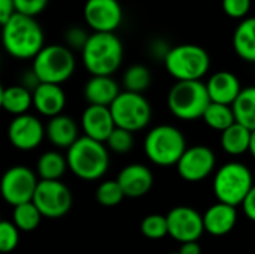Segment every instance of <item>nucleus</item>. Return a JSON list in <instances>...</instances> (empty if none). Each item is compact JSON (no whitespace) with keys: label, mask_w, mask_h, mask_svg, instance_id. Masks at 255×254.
<instances>
[{"label":"nucleus","mask_w":255,"mask_h":254,"mask_svg":"<svg viewBox=\"0 0 255 254\" xmlns=\"http://www.w3.org/2000/svg\"><path fill=\"white\" fill-rule=\"evenodd\" d=\"M251 130L245 126L235 123L232 127L224 130L220 138L221 148L230 156H241L250 151L251 145Z\"/></svg>","instance_id":"393cba45"},{"label":"nucleus","mask_w":255,"mask_h":254,"mask_svg":"<svg viewBox=\"0 0 255 254\" xmlns=\"http://www.w3.org/2000/svg\"><path fill=\"white\" fill-rule=\"evenodd\" d=\"M42 82H40V79L37 78V75L34 73V70L33 69H30V70H27V72H24L22 75H21V79H19V85H22V87H25L27 90H30L31 93L40 85Z\"/></svg>","instance_id":"4c0bfd02"},{"label":"nucleus","mask_w":255,"mask_h":254,"mask_svg":"<svg viewBox=\"0 0 255 254\" xmlns=\"http://www.w3.org/2000/svg\"><path fill=\"white\" fill-rule=\"evenodd\" d=\"M140 232L148 240H161L169 235L167 217L161 214H149L140 223Z\"/></svg>","instance_id":"2f4dec72"},{"label":"nucleus","mask_w":255,"mask_h":254,"mask_svg":"<svg viewBox=\"0 0 255 254\" xmlns=\"http://www.w3.org/2000/svg\"><path fill=\"white\" fill-rule=\"evenodd\" d=\"M46 136V127L34 115L24 114L15 117L7 127V138L12 147L21 151L37 148Z\"/></svg>","instance_id":"2eb2a0df"},{"label":"nucleus","mask_w":255,"mask_h":254,"mask_svg":"<svg viewBox=\"0 0 255 254\" xmlns=\"http://www.w3.org/2000/svg\"><path fill=\"white\" fill-rule=\"evenodd\" d=\"M16 13L13 0H0V22L1 25L7 22Z\"/></svg>","instance_id":"58836bf2"},{"label":"nucleus","mask_w":255,"mask_h":254,"mask_svg":"<svg viewBox=\"0 0 255 254\" xmlns=\"http://www.w3.org/2000/svg\"><path fill=\"white\" fill-rule=\"evenodd\" d=\"M209 105L211 99L203 81H176L167 94L170 112L184 121L203 118Z\"/></svg>","instance_id":"39448f33"},{"label":"nucleus","mask_w":255,"mask_h":254,"mask_svg":"<svg viewBox=\"0 0 255 254\" xmlns=\"http://www.w3.org/2000/svg\"><path fill=\"white\" fill-rule=\"evenodd\" d=\"M82 13L85 24L93 33H115L124 18L123 6L118 0H87Z\"/></svg>","instance_id":"f8f14e48"},{"label":"nucleus","mask_w":255,"mask_h":254,"mask_svg":"<svg viewBox=\"0 0 255 254\" xmlns=\"http://www.w3.org/2000/svg\"><path fill=\"white\" fill-rule=\"evenodd\" d=\"M238 223L236 207L217 202L211 205L203 214L205 232L212 237H224L230 234Z\"/></svg>","instance_id":"6ab92c4d"},{"label":"nucleus","mask_w":255,"mask_h":254,"mask_svg":"<svg viewBox=\"0 0 255 254\" xmlns=\"http://www.w3.org/2000/svg\"><path fill=\"white\" fill-rule=\"evenodd\" d=\"M143 150L146 157L157 166L178 165L187 151L184 133L170 124H160L146 133Z\"/></svg>","instance_id":"423d86ee"},{"label":"nucleus","mask_w":255,"mask_h":254,"mask_svg":"<svg viewBox=\"0 0 255 254\" xmlns=\"http://www.w3.org/2000/svg\"><path fill=\"white\" fill-rule=\"evenodd\" d=\"M124 198H126V195H124V192H123V189H121V186L118 184L117 180L103 181L97 187V192H96L97 202L102 207H106V208H112V207L120 205Z\"/></svg>","instance_id":"7c9ffc66"},{"label":"nucleus","mask_w":255,"mask_h":254,"mask_svg":"<svg viewBox=\"0 0 255 254\" xmlns=\"http://www.w3.org/2000/svg\"><path fill=\"white\" fill-rule=\"evenodd\" d=\"M81 124L85 136L106 144L112 132L115 130V121L111 112V108L88 105L81 117Z\"/></svg>","instance_id":"dca6fc26"},{"label":"nucleus","mask_w":255,"mask_h":254,"mask_svg":"<svg viewBox=\"0 0 255 254\" xmlns=\"http://www.w3.org/2000/svg\"><path fill=\"white\" fill-rule=\"evenodd\" d=\"M254 186L251 169L241 162H229L223 165L217 171L212 184L218 202L232 207L242 205Z\"/></svg>","instance_id":"0eeeda50"},{"label":"nucleus","mask_w":255,"mask_h":254,"mask_svg":"<svg viewBox=\"0 0 255 254\" xmlns=\"http://www.w3.org/2000/svg\"><path fill=\"white\" fill-rule=\"evenodd\" d=\"M163 61L167 73L176 81H202L211 67L208 51L197 43L170 46Z\"/></svg>","instance_id":"20e7f679"},{"label":"nucleus","mask_w":255,"mask_h":254,"mask_svg":"<svg viewBox=\"0 0 255 254\" xmlns=\"http://www.w3.org/2000/svg\"><path fill=\"white\" fill-rule=\"evenodd\" d=\"M133 145H134L133 133L126 129H120V127H115V130L106 141V147L118 154L128 153L133 148Z\"/></svg>","instance_id":"473e14b6"},{"label":"nucleus","mask_w":255,"mask_h":254,"mask_svg":"<svg viewBox=\"0 0 255 254\" xmlns=\"http://www.w3.org/2000/svg\"><path fill=\"white\" fill-rule=\"evenodd\" d=\"M33 106L48 118L61 115L66 106V93L61 85L42 82L33 91Z\"/></svg>","instance_id":"aec40b11"},{"label":"nucleus","mask_w":255,"mask_h":254,"mask_svg":"<svg viewBox=\"0 0 255 254\" xmlns=\"http://www.w3.org/2000/svg\"><path fill=\"white\" fill-rule=\"evenodd\" d=\"M111 112L115 126L131 133L145 129L152 117V108L146 97H143V94L126 90L121 91L115 102L111 105Z\"/></svg>","instance_id":"1a4fd4ad"},{"label":"nucleus","mask_w":255,"mask_h":254,"mask_svg":"<svg viewBox=\"0 0 255 254\" xmlns=\"http://www.w3.org/2000/svg\"><path fill=\"white\" fill-rule=\"evenodd\" d=\"M233 49L239 58L248 63H255V16H248L235 28Z\"/></svg>","instance_id":"5701e85b"},{"label":"nucleus","mask_w":255,"mask_h":254,"mask_svg":"<svg viewBox=\"0 0 255 254\" xmlns=\"http://www.w3.org/2000/svg\"><path fill=\"white\" fill-rule=\"evenodd\" d=\"M203 121L211 129L223 133L224 130H227L229 127H232L236 123V117H235L232 106L211 102V105L208 106V109L203 115Z\"/></svg>","instance_id":"cd10ccee"},{"label":"nucleus","mask_w":255,"mask_h":254,"mask_svg":"<svg viewBox=\"0 0 255 254\" xmlns=\"http://www.w3.org/2000/svg\"><path fill=\"white\" fill-rule=\"evenodd\" d=\"M167 254H179L178 252H173V253H167Z\"/></svg>","instance_id":"37998d69"},{"label":"nucleus","mask_w":255,"mask_h":254,"mask_svg":"<svg viewBox=\"0 0 255 254\" xmlns=\"http://www.w3.org/2000/svg\"><path fill=\"white\" fill-rule=\"evenodd\" d=\"M39 181L40 180H37V175L33 169L22 165L12 166L3 174L0 187L1 196L12 207L31 202Z\"/></svg>","instance_id":"9b49d317"},{"label":"nucleus","mask_w":255,"mask_h":254,"mask_svg":"<svg viewBox=\"0 0 255 254\" xmlns=\"http://www.w3.org/2000/svg\"><path fill=\"white\" fill-rule=\"evenodd\" d=\"M31 69L45 84L61 85L66 82L76 69V60L73 51L66 45L49 43L33 58Z\"/></svg>","instance_id":"6e6552de"},{"label":"nucleus","mask_w":255,"mask_h":254,"mask_svg":"<svg viewBox=\"0 0 255 254\" xmlns=\"http://www.w3.org/2000/svg\"><path fill=\"white\" fill-rule=\"evenodd\" d=\"M206 88L212 103L232 106L244 87L233 72L218 70L209 76V79L206 81Z\"/></svg>","instance_id":"a211bd4d"},{"label":"nucleus","mask_w":255,"mask_h":254,"mask_svg":"<svg viewBox=\"0 0 255 254\" xmlns=\"http://www.w3.org/2000/svg\"><path fill=\"white\" fill-rule=\"evenodd\" d=\"M4 51L16 60H33L45 46V34L33 16L15 13L1 25Z\"/></svg>","instance_id":"f257e3e1"},{"label":"nucleus","mask_w":255,"mask_h":254,"mask_svg":"<svg viewBox=\"0 0 255 254\" xmlns=\"http://www.w3.org/2000/svg\"><path fill=\"white\" fill-rule=\"evenodd\" d=\"M242 210H244V214L255 223V186L251 189V192L248 193L247 199L244 201L242 204Z\"/></svg>","instance_id":"ea45409f"},{"label":"nucleus","mask_w":255,"mask_h":254,"mask_svg":"<svg viewBox=\"0 0 255 254\" xmlns=\"http://www.w3.org/2000/svg\"><path fill=\"white\" fill-rule=\"evenodd\" d=\"M253 0H221L223 12L233 19H245L250 15Z\"/></svg>","instance_id":"f704fd0d"},{"label":"nucleus","mask_w":255,"mask_h":254,"mask_svg":"<svg viewBox=\"0 0 255 254\" xmlns=\"http://www.w3.org/2000/svg\"><path fill=\"white\" fill-rule=\"evenodd\" d=\"M88 39H90V34L87 33V30L82 27H78V25L69 27L64 33V42H66L64 45L67 48H70L72 51H81L82 52Z\"/></svg>","instance_id":"c9c22d12"},{"label":"nucleus","mask_w":255,"mask_h":254,"mask_svg":"<svg viewBox=\"0 0 255 254\" xmlns=\"http://www.w3.org/2000/svg\"><path fill=\"white\" fill-rule=\"evenodd\" d=\"M232 108L236 117V123L245 126L251 132L255 130V85L242 88Z\"/></svg>","instance_id":"bb28decb"},{"label":"nucleus","mask_w":255,"mask_h":254,"mask_svg":"<svg viewBox=\"0 0 255 254\" xmlns=\"http://www.w3.org/2000/svg\"><path fill=\"white\" fill-rule=\"evenodd\" d=\"M117 181L121 186L126 198L137 199L145 196L152 189L154 175L148 166L142 163H131L120 171Z\"/></svg>","instance_id":"f3484780"},{"label":"nucleus","mask_w":255,"mask_h":254,"mask_svg":"<svg viewBox=\"0 0 255 254\" xmlns=\"http://www.w3.org/2000/svg\"><path fill=\"white\" fill-rule=\"evenodd\" d=\"M81 54L91 76H112L123 63L124 48L115 33H91Z\"/></svg>","instance_id":"f03ea898"},{"label":"nucleus","mask_w":255,"mask_h":254,"mask_svg":"<svg viewBox=\"0 0 255 254\" xmlns=\"http://www.w3.org/2000/svg\"><path fill=\"white\" fill-rule=\"evenodd\" d=\"M166 217L169 235L181 244L199 241L205 232L203 216L191 207L178 205L172 208Z\"/></svg>","instance_id":"ddd939ff"},{"label":"nucleus","mask_w":255,"mask_h":254,"mask_svg":"<svg viewBox=\"0 0 255 254\" xmlns=\"http://www.w3.org/2000/svg\"><path fill=\"white\" fill-rule=\"evenodd\" d=\"M179 254H202V247L197 241H193V243H184L181 244V249H179Z\"/></svg>","instance_id":"a19ab883"},{"label":"nucleus","mask_w":255,"mask_h":254,"mask_svg":"<svg viewBox=\"0 0 255 254\" xmlns=\"http://www.w3.org/2000/svg\"><path fill=\"white\" fill-rule=\"evenodd\" d=\"M33 204L43 217L55 220L64 217L70 211L73 205V196L70 189L60 180H40L33 198Z\"/></svg>","instance_id":"9d476101"},{"label":"nucleus","mask_w":255,"mask_h":254,"mask_svg":"<svg viewBox=\"0 0 255 254\" xmlns=\"http://www.w3.org/2000/svg\"><path fill=\"white\" fill-rule=\"evenodd\" d=\"M13 3H15L16 13L36 18L48 7L49 0H13Z\"/></svg>","instance_id":"e433bc0d"},{"label":"nucleus","mask_w":255,"mask_h":254,"mask_svg":"<svg viewBox=\"0 0 255 254\" xmlns=\"http://www.w3.org/2000/svg\"><path fill=\"white\" fill-rule=\"evenodd\" d=\"M19 241V229L9 220L0 223V252L10 253L16 249Z\"/></svg>","instance_id":"72a5a7b5"},{"label":"nucleus","mask_w":255,"mask_h":254,"mask_svg":"<svg viewBox=\"0 0 255 254\" xmlns=\"http://www.w3.org/2000/svg\"><path fill=\"white\" fill-rule=\"evenodd\" d=\"M215 154L206 145H193L187 148L179 163L176 165L178 174L184 181L199 183L208 178L215 169Z\"/></svg>","instance_id":"4468645a"},{"label":"nucleus","mask_w":255,"mask_h":254,"mask_svg":"<svg viewBox=\"0 0 255 254\" xmlns=\"http://www.w3.org/2000/svg\"><path fill=\"white\" fill-rule=\"evenodd\" d=\"M250 153L251 156L255 159V130H253L251 133V145H250Z\"/></svg>","instance_id":"79ce46f5"},{"label":"nucleus","mask_w":255,"mask_h":254,"mask_svg":"<svg viewBox=\"0 0 255 254\" xmlns=\"http://www.w3.org/2000/svg\"><path fill=\"white\" fill-rule=\"evenodd\" d=\"M42 217L43 216L40 214V211L31 201L27 204H21L18 207H13L12 223L22 232H33L40 225Z\"/></svg>","instance_id":"c85d7f7f"},{"label":"nucleus","mask_w":255,"mask_h":254,"mask_svg":"<svg viewBox=\"0 0 255 254\" xmlns=\"http://www.w3.org/2000/svg\"><path fill=\"white\" fill-rule=\"evenodd\" d=\"M151 72L143 64H133L130 66L123 75V85L126 91L139 93L142 94L151 85Z\"/></svg>","instance_id":"c756f323"},{"label":"nucleus","mask_w":255,"mask_h":254,"mask_svg":"<svg viewBox=\"0 0 255 254\" xmlns=\"http://www.w3.org/2000/svg\"><path fill=\"white\" fill-rule=\"evenodd\" d=\"M120 93V85L112 76H91L84 85V97L88 105L111 108Z\"/></svg>","instance_id":"412c9836"},{"label":"nucleus","mask_w":255,"mask_h":254,"mask_svg":"<svg viewBox=\"0 0 255 254\" xmlns=\"http://www.w3.org/2000/svg\"><path fill=\"white\" fill-rule=\"evenodd\" d=\"M67 169H69L67 157L55 150L45 151L37 159L36 163V172L39 178L46 181H58Z\"/></svg>","instance_id":"a878e982"},{"label":"nucleus","mask_w":255,"mask_h":254,"mask_svg":"<svg viewBox=\"0 0 255 254\" xmlns=\"http://www.w3.org/2000/svg\"><path fill=\"white\" fill-rule=\"evenodd\" d=\"M78 133L79 132L75 120L64 114L49 118L46 124L48 141L60 150H69L81 138Z\"/></svg>","instance_id":"4be33fe9"},{"label":"nucleus","mask_w":255,"mask_h":254,"mask_svg":"<svg viewBox=\"0 0 255 254\" xmlns=\"http://www.w3.org/2000/svg\"><path fill=\"white\" fill-rule=\"evenodd\" d=\"M0 103L7 114L15 117L24 115L28 114V109L33 106V93L19 84L7 85L1 88Z\"/></svg>","instance_id":"b1692460"},{"label":"nucleus","mask_w":255,"mask_h":254,"mask_svg":"<svg viewBox=\"0 0 255 254\" xmlns=\"http://www.w3.org/2000/svg\"><path fill=\"white\" fill-rule=\"evenodd\" d=\"M69 169L84 181L100 180L109 169V151L106 144L81 136L67 150Z\"/></svg>","instance_id":"7ed1b4c3"}]
</instances>
